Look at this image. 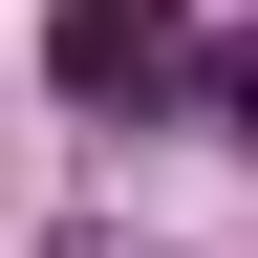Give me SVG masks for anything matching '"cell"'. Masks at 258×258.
Segmentation results:
<instances>
[{
	"label": "cell",
	"mask_w": 258,
	"mask_h": 258,
	"mask_svg": "<svg viewBox=\"0 0 258 258\" xmlns=\"http://www.w3.org/2000/svg\"><path fill=\"white\" fill-rule=\"evenodd\" d=\"M43 64L86 86V108H151V64H172V22H151V0H64V22H43Z\"/></svg>",
	"instance_id": "1"
},
{
	"label": "cell",
	"mask_w": 258,
	"mask_h": 258,
	"mask_svg": "<svg viewBox=\"0 0 258 258\" xmlns=\"http://www.w3.org/2000/svg\"><path fill=\"white\" fill-rule=\"evenodd\" d=\"M215 108H237V129H258V43H215Z\"/></svg>",
	"instance_id": "2"
},
{
	"label": "cell",
	"mask_w": 258,
	"mask_h": 258,
	"mask_svg": "<svg viewBox=\"0 0 258 258\" xmlns=\"http://www.w3.org/2000/svg\"><path fill=\"white\" fill-rule=\"evenodd\" d=\"M64 258H129V237H64Z\"/></svg>",
	"instance_id": "3"
}]
</instances>
